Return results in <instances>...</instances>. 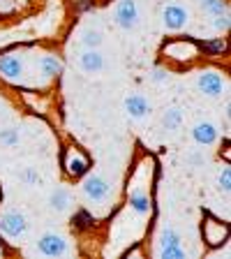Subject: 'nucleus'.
Returning a JSON list of instances; mask_svg holds the SVG:
<instances>
[{
  "mask_svg": "<svg viewBox=\"0 0 231 259\" xmlns=\"http://www.w3.org/2000/svg\"><path fill=\"white\" fill-rule=\"evenodd\" d=\"M79 67L86 74H97L104 70V56L97 49H86L83 54H79Z\"/></svg>",
  "mask_w": 231,
  "mask_h": 259,
  "instance_id": "nucleus-9",
  "label": "nucleus"
},
{
  "mask_svg": "<svg viewBox=\"0 0 231 259\" xmlns=\"http://www.w3.org/2000/svg\"><path fill=\"white\" fill-rule=\"evenodd\" d=\"M72 225H74V229H81V232H83V229H93V227H95V218H93L88 210H79L74 215V220H72Z\"/></svg>",
  "mask_w": 231,
  "mask_h": 259,
  "instance_id": "nucleus-21",
  "label": "nucleus"
},
{
  "mask_svg": "<svg viewBox=\"0 0 231 259\" xmlns=\"http://www.w3.org/2000/svg\"><path fill=\"white\" fill-rule=\"evenodd\" d=\"M217 137H220L217 127L213 123H208V120L197 123L192 127V139H194V144H199V146H213L217 141Z\"/></svg>",
  "mask_w": 231,
  "mask_h": 259,
  "instance_id": "nucleus-10",
  "label": "nucleus"
},
{
  "mask_svg": "<svg viewBox=\"0 0 231 259\" xmlns=\"http://www.w3.org/2000/svg\"><path fill=\"white\" fill-rule=\"evenodd\" d=\"M0 76H3L5 81H12V83L21 81V76H23L21 58H19V56H14V54L0 56Z\"/></svg>",
  "mask_w": 231,
  "mask_h": 259,
  "instance_id": "nucleus-7",
  "label": "nucleus"
},
{
  "mask_svg": "<svg viewBox=\"0 0 231 259\" xmlns=\"http://www.w3.org/2000/svg\"><path fill=\"white\" fill-rule=\"evenodd\" d=\"M19 178H21V183L23 185H28V188H35V185H39V174H37V169H32V167H26L21 174H19Z\"/></svg>",
  "mask_w": 231,
  "mask_h": 259,
  "instance_id": "nucleus-23",
  "label": "nucleus"
},
{
  "mask_svg": "<svg viewBox=\"0 0 231 259\" xmlns=\"http://www.w3.org/2000/svg\"><path fill=\"white\" fill-rule=\"evenodd\" d=\"M155 83H167V79H169V72L164 70V67H155L153 70V76H151Z\"/></svg>",
  "mask_w": 231,
  "mask_h": 259,
  "instance_id": "nucleus-27",
  "label": "nucleus"
},
{
  "mask_svg": "<svg viewBox=\"0 0 231 259\" xmlns=\"http://www.w3.org/2000/svg\"><path fill=\"white\" fill-rule=\"evenodd\" d=\"M176 245H183L180 232L173 229V227H164L160 232V238H157V250L160 248H176Z\"/></svg>",
  "mask_w": 231,
  "mask_h": 259,
  "instance_id": "nucleus-16",
  "label": "nucleus"
},
{
  "mask_svg": "<svg viewBox=\"0 0 231 259\" xmlns=\"http://www.w3.org/2000/svg\"><path fill=\"white\" fill-rule=\"evenodd\" d=\"M224 39H213V42H206L204 44V51H208V54H224Z\"/></svg>",
  "mask_w": 231,
  "mask_h": 259,
  "instance_id": "nucleus-26",
  "label": "nucleus"
},
{
  "mask_svg": "<svg viewBox=\"0 0 231 259\" xmlns=\"http://www.w3.org/2000/svg\"><path fill=\"white\" fill-rule=\"evenodd\" d=\"M190 21V12L185 10L183 5H178V3H171L162 10V23L167 30H183Z\"/></svg>",
  "mask_w": 231,
  "mask_h": 259,
  "instance_id": "nucleus-5",
  "label": "nucleus"
},
{
  "mask_svg": "<svg viewBox=\"0 0 231 259\" xmlns=\"http://www.w3.org/2000/svg\"><path fill=\"white\" fill-rule=\"evenodd\" d=\"M39 74L44 79H56V76L63 74V63L56 56H42L39 58Z\"/></svg>",
  "mask_w": 231,
  "mask_h": 259,
  "instance_id": "nucleus-14",
  "label": "nucleus"
},
{
  "mask_svg": "<svg viewBox=\"0 0 231 259\" xmlns=\"http://www.w3.org/2000/svg\"><path fill=\"white\" fill-rule=\"evenodd\" d=\"M81 44L86 49H100L102 47V32L100 30H83V35H81Z\"/></svg>",
  "mask_w": 231,
  "mask_h": 259,
  "instance_id": "nucleus-19",
  "label": "nucleus"
},
{
  "mask_svg": "<svg viewBox=\"0 0 231 259\" xmlns=\"http://www.w3.org/2000/svg\"><path fill=\"white\" fill-rule=\"evenodd\" d=\"M141 12H139V3L136 0H118V5L113 7V21L116 26L123 30H132L139 26Z\"/></svg>",
  "mask_w": 231,
  "mask_h": 259,
  "instance_id": "nucleus-1",
  "label": "nucleus"
},
{
  "mask_svg": "<svg viewBox=\"0 0 231 259\" xmlns=\"http://www.w3.org/2000/svg\"><path fill=\"white\" fill-rule=\"evenodd\" d=\"M157 257L160 259H185L188 252H185L183 245H176V248H160L157 250Z\"/></svg>",
  "mask_w": 231,
  "mask_h": 259,
  "instance_id": "nucleus-22",
  "label": "nucleus"
},
{
  "mask_svg": "<svg viewBox=\"0 0 231 259\" xmlns=\"http://www.w3.org/2000/svg\"><path fill=\"white\" fill-rule=\"evenodd\" d=\"M81 190H83V194H86L90 201L102 204V201L109 199V194H111V183H109L104 176H100V174H93V176H88L86 181L81 183Z\"/></svg>",
  "mask_w": 231,
  "mask_h": 259,
  "instance_id": "nucleus-3",
  "label": "nucleus"
},
{
  "mask_svg": "<svg viewBox=\"0 0 231 259\" xmlns=\"http://www.w3.org/2000/svg\"><path fill=\"white\" fill-rule=\"evenodd\" d=\"M125 111H127L132 118H144V116L151 113V102H148V97L146 95L134 93V95L125 97Z\"/></svg>",
  "mask_w": 231,
  "mask_h": 259,
  "instance_id": "nucleus-11",
  "label": "nucleus"
},
{
  "mask_svg": "<svg viewBox=\"0 0 231 259\" xmlns=\"http://www.w3.org/2000/svg\"><path fill=\"white\" fill-rule=\"evenodd\" d=\"M129 208L136 210L139 215L151 213V208H153L151 197H148L146 192H141V190H132V192H129Z\"/></svg>",
  "mask_w": 231,
  "mask_h": 259,
  "instance_id": "nucleus-15",
  "label": "nucleus"
},
{
  "mask_svg": "<svg viewBox=\"0 0 231 259\" xmlns=\"http://www.w3.org/2000/svg\"><path fill=\"white\" fill-rule=\"evenodd\" d=\"M72 206V192L67 188H56L49 194V208L54 213H65Z\"/></svg>",
  "mask_w": 231,
  "mask_h": 259,
  "instance_id": "nucleus-12",
  "label": "nucleus"
},
{
  "mask_svg": "<svg viewBox=\"0 0 231 259\" xmlns=\"http://www.w3.org/2000/svg\"><path fill=\"white\" fill-rule=\"evenodd\" d=\"M19 141H21V132H19L16 127L0 130V144H3V146L12 148V146H19Z\"/></svg>",
  "mask_w": 231,
  "mask_h": 259,
  "instance_id": "nucleus-20",
  "label": "nucleus"
},
{
  "mask_svg": "<svg viewBox=\"0 0 231 259\" xmlns=\"http://www.w3.org/2000/svg\"><path fill=\"white\" fill-rule=\"evenodd\" d=\"M28 229L26 218L19 213V210H3L0 213V234L5 238H21Z\"/></svg>",
  "mask_w": 231,
  "mask_h": 259,
  "instance_id": "nucleus-2",
  "label": "nucleus"
},
{
  "mask_svg": "<svg viewBox=\"0 0 231 259\" xmlns=\"http://www.w3.org/2000/svg\"><path fill=\"white\" fill-rule=\"evenodd\" d=\"M37 252L44 254V257H63L67 252V241L60 234H44L37 241Z\"/></svg>",
  "mask_w": 231,
  "mask_h": 259,
  "instance_id": "nucleus-6",
  "label": "nucleus"
},
{
  "mask_svg": "<svg viewBox=\"0 0 231 259\" xmlns=\"http://www.w3.org/2000/svg\"><path fill=\"white\" fill-rule=\"evenodd\" d=\"M210 26L215 28V30L226 32L229 30V12H226V14H220V16H210Z\"/></svg>",
  "mask_w": 231,
  "mask_h": 259,
  "instance_id": "nucleus-25",
  "label": "nucleus"
},
{
  "mask_svg": "<svg viewBox=\"0 0 231 259\" xmlns=\"http://www.w3.org/2000/svg\"><path fill=\"white\" fill-rule=\"evenodd\" d=\"M162 125L167 130H178L180 125H183V109L178 107H171L164 111V116H162Z\"/></svg>",
  "mask_w": 231,
  "mask_h": 259,
  "instance_id": "nucleus-18",
  "label": "nucleus"
},
{
  "mask_svg": "<svg viewBox=\"0 0 231 259\" xmlns=\"http://www.w3.org/2000/svg\"><path fill=\"white\" fill-rule=\"evenodd\" d=\"M88 169H90L88 157L72 148V151L67 153V157H65V171L70 174L72 178H79V176H83V174H88Z\"/></svg>",
  "mask_w": 231,
  "mask_h": 259,
  "instance_id": "nucleus-8",
  "label": "nucleus"
},
{
  "mask_svg": "<svg viewBox=\"0 0 231 259\" xmlns=\"http://www.w3.org/2000/svg\"><path fill=\"white\" fill-rule=\"evenodd\" d=\"M199 7L208 16H220L229 12V3L226 0H199Z\"/></svg>",
  "mask_w": 231,
  "mask_h": 259,
  "instance_id": "nucleus-17",
  "label": "nucleus"
},
{
  "mask_svg": "<svg viewBox=\"0 0 231 259\" xmlns=\"http://www.w3.org/2000/svg\"><path fill=\"white\" fill-rule=\"evenodd\" d=\"M217 190L229 194V190H231V169L229 167H224L220 171V176H217Z\"/></svg>",
  "mask_w": 231,
  "mask_h": 259,
  "instance_id": "nucleus-24",
  "label": "nucleus"
},
{
  "mask_svg": "<svg viewBox=\"0 0 231 259\" xmlns=\"http://www.w3.org/2000/svg\"><path fill=\"white\" fill-rule=\"evenodd\" d=\"M171 58H176V60H192V58H197V47L194 44H185V42H173V44H169L167 49H164Z\"/></svg>",
  "mask_w": 231,
  "mask_h": 259,
  "instance_id": "nucleus-13",
  "label": "nucleus"
},
{
  "mask_svg": "<svg viewBox=\"0 0 231 259\" xmlns=\"http://www.w3.org/2000/svg\"><path fill=\"white\" fill-rule=\"evenodd\" d=\"M197 88H199V93L206 97H220L222 93H224L226 83H224V76H222L220 72L206 70V72H201L199 79H197Z\"/></svg>",
  "mask_w": 231,
  "mask_h": 259,
  "instance_id": "nucleus-4",
  "label": "nucleus"
}]
</instances>
